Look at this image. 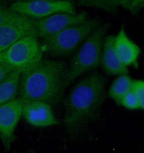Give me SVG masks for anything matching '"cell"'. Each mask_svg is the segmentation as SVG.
Returning <instances> with one entry per match:
<instances>
[{"label": "cell", "mask_w": 144, "mask_h": 153, "mask_svg": "<svg viewBox=\"0 0 144 153\" xmlns=\"http://www.w3.org/2000/svg\"><path fill=\"white\" fill-rule=\"evenodd\" d=\"M106 84L104 75L94 71L72 88L64 111V124L68 134H80L97 118L106 96Z\"/></svg>", "instance_id": "cell-1"}, {"label": "cell", "mask_w": 144, "mask_h": 153, "mask_svg": "<svg viewBox=\"0 0 144 153\" xmlns=\"http://www.w3.org/2000/svg\"><path fill=\"white\" fill-rule=\"evenodd\" d=\"M68 71L65 62L42 59L21 74L18 98L23 103L40 101L56 105L67 88Z\"/></svg>", "instance_id": "cell-2"}, {"label": "cell", "mask_w": 144, "mask_h": 153, "mask_svg": "<svg viewBox=\"0 0 144 153\" xmlns=\"http://www.w3.org/2000/svg\"><path fill=\"white\" fill-rule=\"evenodd\" d=\"M110 27V23H101L78 48L68 67L67 87L78 77L99 66L104 38Z\"/></svg>", "instance_id": "cell-3"}, {"label": "cell", "mask_w": 144, "mask_h": 153, "mask_svg": "<svg viewBox=\"0 0 144 153\" xmlns=\"http://www.w3.org/2000/svg\"><path fill=\"white\" fill-rule=\"evenodd\" d=\"M98 19H88L43 40L48 53L56 57H67L74 53L94 30L101 24Z\"/></svg>", "instance_id": "cell-4"}, {"label": "cell", "mask_w": 144, "mask_h": 153, "mask_svg": "<svg viewBox=\"0 0 144 153\" xmlns=\"http://www.w3.org/2000/svg\"><path fill=\"white\" fill-rule=\"evenodd\" d=\"M42 59V50L36 36L24 37L0 54V62L21 73Z\"/></svg>", "instance_id": "cell-5"}, {"label": "cell", "mask_w": 144, "mask_h": 153, "mask_svg": "<svg viewBox=\"0 0 144 153\" xmlns=\"http://www.w3.org/2000/svg\"><path fill=\"white\" fill-rule=\"evenodd\" d=\"M9 7L14 11L34 19H44L56 13L77 14L74 3L68 0L17 1Z\"/></svg>", "instance_id": "cell-6"}, {"label": "cell", "mask_w": 144, "mask_h": 153, "mask_svg": "<svg viewBox=\"0 0 144 153\" xmlns=\"http://www.w3.org/2000/svg\"><path fill=\"white\" fill-rule=\"evenodd\" d=\"M23 102L18 97L0 106V140L5 152L15 140V130L22 116Z\"/></svg>", "instance_id": "cell-7"}, {"label": "cell", "mask_w": 144, "mask_h": 153, "mask_svg": "<svg viewBox=\"0 0 144 153\" xmlns=\"http://www.w3.org/2000/svg\"><path fill=\"white\" fill-rule=\"evenodd\" d=\"M88 13L83 11L75 15L69 13H56L40 19H34L38 37L42 40L51 37L62 30L88 20Z\"/></svg>", "instance_id": "cell-8"}, {"label": "cell", "mask_w": 144, "mask_h": 153, "mask_svg": "<svg viewBox=\"0 0 144 153\" xmlns=\"http://www.w3.org/2000/svg\"><path fill=\"white\" fill-rule=\"evenodd\" d=\"M32 35L37 36L34 19L23 15L3 25L0 27V54L20 40Z\"/></svg>", "instance_id": "cell-9"}, {"label": "cell", "mask_w": 144, "mask_h": 153, "mask_svg": "<svg viewBox=\"0 0 144 153\" xmlns=\"http://www.w3.org/2000/svg\"><path fill=\"white\" fill-rule=\"evenodd\" d=\"M22 116L28 124L38 127L59 124L53 114L51 106L40 101L23 103Z\"/></svg>", "instance_id": "cell-10"}, {"label": "cell", "mask_w": 144, "mask_h": 153, "mask_svg": "<svg viewBox=\"0 0 144 153\" xmlns=\"http://www.w3.org/2000/svg\"><path fill=\"white\" fill-rule=\"evenodd\" d=\"M113 35H107L105 37L101 56L102 67L108 75H120L128 74V70L121 61L116 51Z\"/></svg>", "instance_id": "cell-11"}, {"label": "cell", "mask_w": 144, "mask_h": 153, "mask_svg": "<svg viewBox=\"0 0 144 153\" xmlns=\"http://www.w3.org/2000/svg\"><path fill=\"white\" fill-rule=\"evenodd\" d=\"M115 50L122 63L125 66H138V59L141 49L128 38L123 25L114 42Z\"/></svg>", "instance_id": "cell-12"}, {"label": "cell", "mask_w": 144, "mask_h": 153, "mask_svg": "<svg viewBox=\"0 0 144 153\" xmlns=\"http://www.w3.org/2000/svg\"><path fill=\"white\" fill-rule=\"evenodd\" d=\"M21 74L19 71H14L0 83V106L17 98Z\"/></svg>", "instance_id": "cell-13"}, {"label": "cell", "mask_w": 144, "mask_h": 153, "mask_svg": "<svg viewBox=\"0 0 144 153\" xmlns=\"http://www.w3.org/2000/svg\"><path fill=\"white\" fill-rule=\"evenodd\" d=\"M132 81L128 74H123L116 78L112 83L108 94L118 105H120L123 97L131 91Z\"/></svg>", "instance_id": "cell-14"}, {"label": "cell", "mask_w": 144, "mask_h": 153, "mask_svg": "<svg viewBox=\"0 0 144 153\" xmlns=\"http://www.w3.org/2000/svg\"><path fill=\"white\" fill-rule=\"evenodd\" d=\"M121 1L122 0H80L78 1L77 4L80 6L97 8L117 15Z\"/></svg>", "instance_id": "cell-15"}, {"label": "cell", "mask_w": 144, "mask_h": 153, "mask_svg": "<svg viewBox=\"0 0 144 153\" xmlns=\"http://www.w3.org/2000/svg\"><path fill=\"white\" fill-rule=\"evenodd\" d=\"M21 14L11 9L5 3L0 1V27L19 17Z\"/></svg>", "instance_id": "cell-16"}, {"label": "cell", "mask_w": 144, "mask_h": 153, "mask_svg": "<svg viewBox=\"0 0 144 153\" xmlns=\"http://www.w3.org/2000/svg\"><path fill=\"white\" fill-rule=\"evenodd\" d=\"M120 105L131 110L140 109L139 100L132 90L128 92L123 97Z\"/></svg>", "instance_id": "cell-17"}, {"label": "cell", "mask_w": 144, "mask_h": 153, "mask_svg": "<svg viewBox=\"0 0 144 153\" xmlns=\"http://www.w3.org/2000/svg\"><path fill=\"white\" fill-rule=\"evenodd\" d=\"M144 5V0H122L120 6L130 11L134 16H136Z\"/></svg>", "instance_id": "cell-18"}, {"label": "cell", "mask_w": 144, "mask_h": 153, "mask_svg": "<svg viewBox=\"0 0 144 153\" xmlns=\"http://www.w3.org/2000/svg\"><path fill=\"white\" fill-rule=\"evenodd\" d=\"M131 90L138 98L140 103V109H144V82L142 80H133Z\"/></svg>", "instance_id": "cell-19"}, {"label": "cell", "mask_w": 144, "mask_h": 153, "mask_svg": "<svg viewBox=\"0 0 144 153\" xmlns=\"http://www.w3.org/2000/svg\"><path fill=\"white\" fill-rule=\"evenodd\" d=\"M14 71H16L11 66L0 62V83L4 81Z\"/></svg>", "instance_id": "cell-20"}]
</instances>
